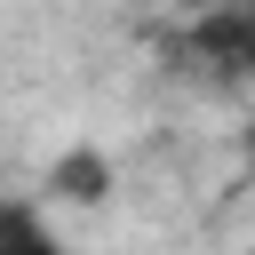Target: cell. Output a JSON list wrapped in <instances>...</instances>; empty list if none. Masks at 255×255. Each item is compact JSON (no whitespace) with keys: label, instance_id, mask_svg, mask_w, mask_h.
<instances>
[{"label":"cell","instance_id":"cell-1","mask_svg":"<svg viewBox=\"0 0 255 255\" xmlns=\"http://www.w3.org/2000/svg\"><path fill=\"white\" fill-rule=\"evenodd\" d=\"M112 191V159L96 151V143H72L56 167H48V199H72V207H96Z\"/></svg>","mask_w":255,"mask_h":255},{"label":"cell","instance_id":"cell-2","mask_svg":"<svg viewBox=\"0 0 255 255\" xmlns=\"http://www.w3.org/2000/svg\"><path fill=\"white\" fill-rule=\"evenodd\" d=\"M0 247H24V255H48L56 239H48V223H40V215H24V207H0Z\"/></svg>","mask_w":255,"mask_h":255}]
</instances>
